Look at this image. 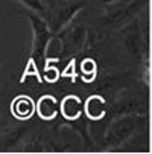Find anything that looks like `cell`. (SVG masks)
<instances>
[{"mask_svg": "<svg viewBox=\"0 0 152 154\" xmlns=\"http://www.w3.org/2000/svg\"><path fill=\"white\" fill-rule=\"evenodd\" d=\"M0 113H2V102H0Z\"/></svg>", "mask_w": 152, "mask_h": 154, "instance_id": "4fadbf2b", "label": "cell"}, {"mask_svg": "<svg viewBox=\"0 0 152 154\" xmlns=\"http://www.w3.org/2000/svg\"><path fill=\"white\" fill-rule=\"evenodd\" d=\"M9 112L17 121H31L35 115V101L28 95H17L9 104Z\"/></svg>", "mask_w": 152, "mask_h": 154, "instance_id": "8992f818", "label": "cell"}, {"mask_svg": "<svg viewBox=\"0 0 152 154\" xmlns=\"http://www.w3.org/2000/svg\"><path fill=\"white\" fill-rule=\"evenodd\" d=\"M122 2H125V0H94L93 5L99 11H105V9H110V8H113V6L122 3Z\"/></svg>", "mask_w": 152, "mask_h": 154, "instance_id": "7c38bea8", "label": "cell"}, {"mask_svg": "<svg viewBox=\"0 0 152 154\" xmlns=\"http://www.w3.org/2000/svg\"><path fill=\"white\" fill-rule=\"evenodd\" d=\"M46 2L49 5L47 25L53 34L72 23L78 14H81L90 5V0H46Z\"/></svg>", "mask_w": 152, "mask_h": 154, "instance_id": "277c9868", "label": "cell"}, {"mask_svg": "<svg viewBox=\"0 0 152 154\" xmlns=\"http://www.w3.org/2000/svg\"><path fill=\"white\" fill-rule=\"evenodd\" d=\"M59 112L64 121H75L82 116V101L76 95H67L59 104Z\"/></svg>", "mask_w": 152, "mask_h": 154, "instance_id": "9c48e42d", "label": "cell"}, {"mask_svg": "<svg viewBox=\"0 0 152 154\" xmlns=\"http://www.w3.org/2000/svg\"><path fill=\"white\" fill-rule=\"evenodd\" d=\"M88 25L84 20L75 18L72 23L62 28L55 34V38L59 41V52L56 61L72 58L73 55L82 52L88 45Z\"/></svg>", "mask_w": 152, "mask_h": 154, "instance_id": "7a4b0ae2", "label": "cell"}, {"mask_svg": "<svg viewBox=\"0 0 152 154\" xmlns=\"http://www.w3.org/2000/svg\"><path fill=\"white\" fill-rule=\"evenodd\" d=\"M148 95H149V90H146L143 95L137 93V92L123 95L120 99L114 101L108 107L106 116L113 119V118H117L122 115H149Z\"/></svg>", "mask_w": 152, "mask_h": 154, "instance_id": "5b68a950", "label": "cell"}, {"mask_svg": "<svg viewBox=\"0 0 152 154\" xmlns=\"http://www.w3.org/2000/svg\"><path fill=\"white\" fill-rule=\"evenodd\" d=\"M17 2L26 8V11H31L43 20L49 21V5L46 0H17Z\"/></svg>", "mask_w": 152, "mask_h": 154, "instance_id": "30bf717a", "label": "cell"}, {"mask_svg": "<svg viewBox=\"0 0 152 154\" xmlns=\"http://www.w3.org/2000/svg\"><path fill=\"white\" fill-rule=\"evenodd\" d=\"M25 15L31 25V31H32V43H31V54L29 58L37 64V67L41 70L46 64L47 60V51L50 46V41L53 38V32L50 31L49 25L46 20H43L41 17H38L37 14L31 12V11H25Z\"/></svg>", "mask_w": 152, "mask_h": 154, "instance_id": "3957f363", "label": "cell"}, {"mask_svg": "<svg viewBox=\"0 0 152 154\" xmlns=\"http://www.w3.org/2000/svg\"><path fill=\"white\" fill-rule=\"evenodd\" d=\"M148 115H122L108 122L103 133V151L119 152L131 142L143 127H148Z\"/></svg>", "mask_w": 152, "mask_h": 154, "instance_id": "6da1fadb", "label": "cell"}, {"mask_svg": "<svg viewBox=\"0 0 152 154\" xmlns=\"http://www.w3.org/2000/svg\"><path fill=\"white\" fill-rule=\"evenodd\" d=\"M79 70L82 73V79L85 82H91L96 76V72H97V66H96V61L93 58H84L81 63H79Z\"/></svg>", "mask_w": 152, "mask_h": 154, "instance_id": "8fae6325", "label": "cell"}, {"mask_svg": "<svg viewBox=\"0 0 152 154\" xmlns=\"http://www.w3.org/2000/svg\"><path fill=\"white\" fill-rule=\"evenodd\" d=\"M58 112H59L58 101L52 95H43L35 104V113L44 122L53 121L58 116Z\"/></svg>", "mask_w": 152, "mask_h": 154, "instance_id": "ba28073f", "label": "cell"}, {"mask_svg": "<svg viewBox=\"0 0 152 154\" xmlns=\"http://www.w3.org/2000/svg\"><path fill=\"white\" fill-rule=\"evenodd\" d=\"M0 69H2V64H0Z\"/></svg>", "mask_w": 152, "mask_h": 154, "instance_id": "5bb4252c", "label": "cell"}, {"mask_svg": "<svg viewBox=\"0 0 152 154\" xmlns=\"http://www.w3.org/2000/svg\"><path fill=\"white\" fill-rule=\"evenodd\" d=\"M108 102L100 95H91L87 98L85 104L82 105V113H85L87 119L90 121H100L108 113Z\"/></svg>", "mask_w": 152, "mask_h": 154, "instance_id": "52a82bcc", "label": "cell"}]
</instances>
